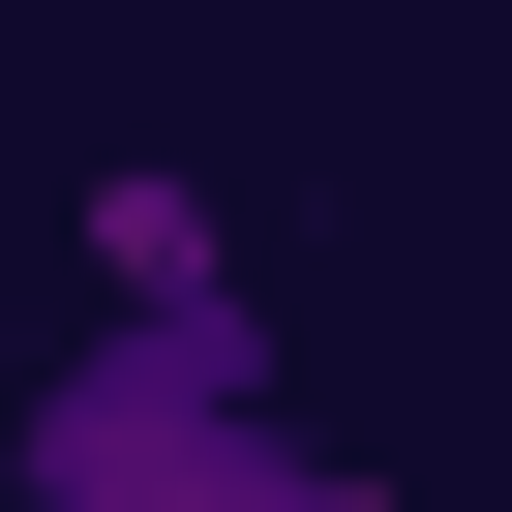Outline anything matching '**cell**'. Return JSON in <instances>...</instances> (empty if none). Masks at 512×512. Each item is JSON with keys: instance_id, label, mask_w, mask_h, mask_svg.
Masks as SVG:
<instances>
[{"instance_id": "cell-3", "label": "cell", "mask_w": 512, "mask_h": 512, "mask_svg": "<svg viewBox=\"0 0 512 512\" xmlns=\"http://www.w3.org/2000/svg\"><path fill=\"white\" fill-rule=\"evenodd\" d=\"M302 512H422V482H362V452H332V482H302Z\"/></svg>"}, {"instance_id": "cell-1", "label": "cell", "mask_w": 512, "mask_h": 512, "mask_svg": "<svg viewBox=\"0 0 512 512\" xmlns=\"http://www.w3.org/2000/svg\"><path fill=\"white\" fill-rule=\"evenodd\" d=\"M302 392H272V302L241 332H61L31 422H0V512H302Z\"/></svg>"}, {"instance_id": "cell-2", "label": "cell", "mask_w": 512, "mask_h": 512, "mask_svg": "<svg viewBox=\"0 0 512 512\" xmlns=\"http://www.w3.org/2000/svg\"><path fill=\"white\" fill-rule=\"evenodd\" d=\"M61 241H91V332H241V211H211L181 151H121Z\"/></svg>"}]
</instances>
